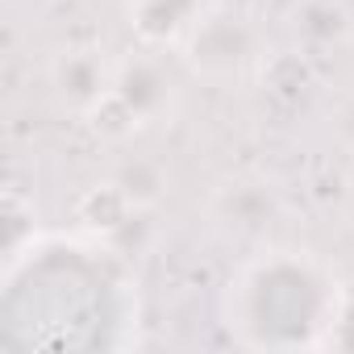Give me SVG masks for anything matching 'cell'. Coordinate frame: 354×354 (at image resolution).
I'll return each instance as SVG.
<instances>
[{
    "mask_svg": "<svg viewBox=\"0 0 354 354\" xmlns=\"http://www.w3.org/2000/svg\"><path fill=\"white\" fill-rule=\"evenodd\" d=\"M337 296L342 288L317 259L300 250H271L230 279L225 325L254 350L329 346Z\"/></svg>",
    "mask_w": 354,
    "mask_h": 354,
    "instance_id": "1",
    "label": "cell"
},
{
    "mask_svg": "<svg viewBox=\"0 0 354 354\" xmlns=\"http://www.w3.org/2000/svg\"><path fill=\"white\" fill-rule=\"evenodd\" d=\"M188 67L205 80H234L263 63L267 38L242 13H205L201 26L180 42Z\"/></svg>",
    "mask_w": 354,
    "mask_h": 354,
    "instance_id": "2",
    "label": "cell"
},
{
    "mask_svg": "<svg viewBox=\"0 0 354 354\" xmlns=\"http://www.w3.org/2000/svg\"><path fill=\"white\" fill-rule=\"evenodd\" d=\"M175 100H180V88H175L167 63L146 50V55L117 63L113 92L96 113H117L125 121V129H138V125H154V121L171 117Z\"/></svg>",
    "mask_w": 354,
    "mask_h": 354,
    "instance_id": "3",
    "label": "cell"
},
{
    "mask_svg": "<svg viewBox=\"0 0 354 354\" xmlns=\"http://www.w3.org/2000/svg\"><path fill=\"white\" fill-rule=\"evenodd\" d=\"M113 75H117V63H109L104 50H96V46H71L50 67V84H55L59 100L80 113H96L109 100Z\"/></svg>",
    "mask_w": 354,
    "mask_h": 354,
    "instance_id": "4",
    "label": "cell"
},
{
    "mask_svg": "<svg viewBox=\"0 0 354 354\" xmlns=\"http://www.w3.org/2000/svg\"><path fill=\"white\" fill-rule=\"evenodd\" d=\"M125 13L146 46H180L209 9L205 0H125Z\"/></svg>",
    "mask_w": 354,
    "mask_h": 354,
    "instance_id": "5",
    "label": "cell"
},
{
    "mask_svg": "<svg viewBox=\"0 0 354 354\" xmlns=\"http://www.w3.org/2000/svg\"><path fill=\"white\" fill-rule=\"evenodd\" d=\"M275 209H279L275 192L263 188V184H246V180L221 188V192H217V205H213L217 221H221L230 234H234V230H238V234H263L267 221L275 217Z\"/></svg>",
    "mask_w": 354,
    "mask_h": 354,
    "instance_id": "6",
    "label": "cell"
},
{
    "mask_svg": "<svg viewBox=\"0 0 354 354\" xmlns=\"http://www.w3.org/2000/svg\"><path fill=\"white\" fill-rule=\"evenodd\" d=\"M296 30H300L308 42L325 46V42L346 38L350 17H346V9L337 5V0H308V5H300V9H296Z\"/></svg>",
    "mask_w": 354,
    "mask_h": 354,
    "instance_id": "7",
    "label": "cell"
},
{
    "mask_svg": "<svg viewBox=\"0 0 354 354\" xmlns=\"http://www.w3.org/2000/svg\"><path fill=\"white\" fill-rule=\"evenodd\" d=\"M113 184H117V192H121V196H125L133 209H142V205H154V201L162 196V188H167L162 171H158L154 162H146V158L121 162V171L113 175Z\"/></svg>",
    "mask_w": 354,
    "mask_h": 354,
    "instance_id": "8",
    "label": "cell"
},
{
    "mask_svg": "<svg viewBox=\"0 0 354 354\" xmlns=\"http://www.w3.org/2000/svg\"><path fill=\"white\" fill-rule=\"evenodd\" d=\"M329 346L354 350V288H342V296H337V313H333Z\"/></svg>",
    "mask_w": 354,
    "mask_h": 354,
    "instance_id": "9",
    "label": "cell"
},
{
    "mask_svg": "<svg viewBox=\"0 0 354 354\" xmlns=\"http://www.w3.org/2000/svg\"><path fill=\"white\" fill-rule=\"evenodd\" d=\"M333 125H337V138L354 150V96H350V100H342V109H337Z\"/></svg>",
    "mask_w": 354,
    "mask_h": 354,
    "instance_id": "10",
    "label": "cell"
}]
</instances>
